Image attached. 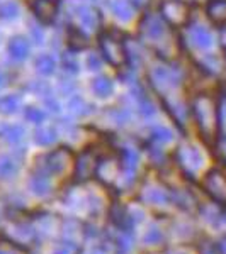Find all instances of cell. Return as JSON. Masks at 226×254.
<instances>
[{
    "instance_id": "6da1fadb",
    "label": "cell",
    "mask_w": 226,
    "mask_h": 254,
    "mask_svg": "<svg viewBox=\"0 0 226 254\" xmlns=\"http://www.w3.org/2000/svg\"><path fill=\"white\" fill-rule=\"evenodd\" d=\"M208 14L215 24L226 27V0H213L208 7Z\"/></svg>"
}]
</instances>
